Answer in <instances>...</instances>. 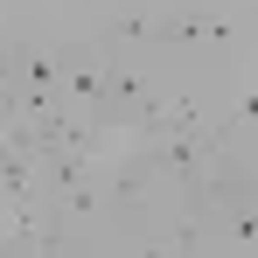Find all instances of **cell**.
<instances>
[{
  "mask_svg": "<svg viewBox=\"0 0 258 258\" xmlns=\"http://www.w3.org/2000/svg\"><path fill=\"white\" fill-rule=\"evenodd\" d=\"M161 42H203V35H223V21H210V14H161V21H147Z\"/></svg>",
  "mask_w": 258,
  "mask_h": 258,
  "instance_id": "6da1fadb",
  "label": "cell"
}]
</instances>
